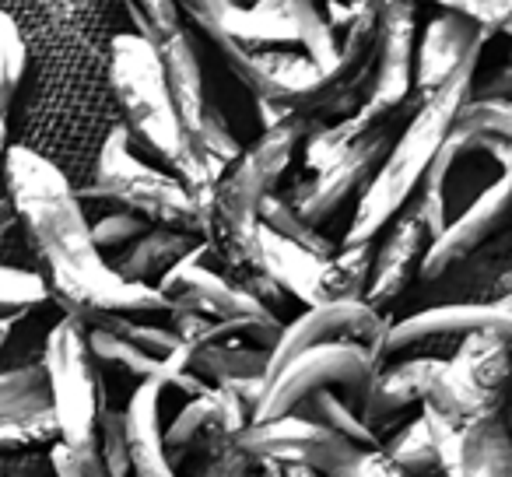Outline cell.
Segmentation results:
<instances>
[{"label":"cell","instance_id":"6da1fadb","mask_svg":"<svg viewBox=\"0 0 512 477\" xmlns=\"http://www.w3.org/2000/svg\"><path fill=\"white\" fill-rule=\"evenodd\" d=\"M0 176L8 183L18 218L53 271V299L67 309V316L81 323L95 309L120 316L172 309L158 288L130 285L102 260L78 193L50 158L32 148H8Z\"/></svg>","mask_w":512,"mask_h":477},{"label":"cell","instance_id":"7a4b0ae2","mask_svg":"<svg viewBox=\"0 0 512 477\" xmlns=\"http://www.w3.org/2000/svg\"><path fill=\"white\" fill-rule=\"evenodd\" d=\"M477 64H481V57L470 60L467 67H460L439 92L421 99V106L407 120L404 134L393 141L386 162L379 165L369 190L358 197L355 218H351L348 235H344V246H372V239L379 232H386L400 218V211L414 200V193L425 183L428 169L439 158L442 144L449 141V130H453L460 109L474 99Z\"/></svg>","mask_w":512,"mask_h":477},{"label":"cell","instance_id":"3957f363","mask_svg":"<svg viewBox=\"0 0 512 477\" xmlns=\"http://www.w3.org/2000/svg\"><path fill=\"white\" fill-rule=\"evenodd\" d=\"M309 116H288L274 130H264L253 148L221 176L214 190V232L221 235L225 253L235 264L256 267V232H260V207L271 197V186L288 169L295 148L313 137Z\"/></svg>","mask_w":512,"mask_h":477},{"label":"cell","instance_id":"277c9868","mask_svg":"<svg viewBox=\"0 0 512 477\" xmlns=\"http://www.w3.org/2000/svg\"><path fill=\"white\" fill-rule=\"evenodd\" d=\"M113 92L127 116V130L137 134L155 155L179 165L186 148V130L172 106L165 67L158 46L137 32H123L113 39Z\"/></svg>","mask_w":512,"mask_h":477},{"label":"cell","instance_id":"5b68a950","mask_svg":"<svg viewBox=\"0 0 512 477\" xmlns=\"http://www.w3.org/2000/svg\"><path fill=\"white\" fill-rule=\"evenodd\" d=\"M372 246H344L337 257H316L302 246L288 243L271 228L256 232V271L278 281L281 292H292L309 309L337 306V302H365L372 281Z\"/></svg>","mask_w":512,"mask_h":477},{"label":"cell","instance_id":"8992f818","mask_svg":"<svg viewBox=\"0 0 512 477\" xmlns=\"http://www.w3.org/2000/svg\"><path fill=\"white\" fill-rule=\"evenodd\" d=\"M46 383L53 397V418L60 425V439L71 446L99 442V414L106 407L102 397L95 355L88 348V330L74 316H64L46 337L43 351Z\"/></svg>","mask_w":512,"mask_h":477},{"label":"cell","instance_id":"52a82bcc","mask_svg":"<svg viewBox=\"0 0 512 477\" xmlns=\"http://www.w3.org/2000/svg\"><path fill=\"white\" fill-rule=\"evenodd\" d=\"M207 253H211V246L197 243V250L186 253L155 285L172 302L169 313H190V316H204L211 323H228V327H239V334L253 337L256 348L274 351L281 330H285L278 323V316H274V309H267L246 288L228 285L211 267H204Z\"/></svg>","mask_w":512,"mask_h":477},{"label":"cell","instance_id":"ba28073f","mask_svg":"<svg viewBox=\"0 0 512 477\" xmlns=\"http://www.w3.org/2000/svg\"><path fill=\"white\" fill-rule=\"evenodd\" d=\"M512 383V344L488 334L463 337L456 355L442 365L425 407L439 411L453 425L502 418L505 393Z\"/></svg>","mask_w":512,"mask_h":477},{"label":"cell","instance_id":"9c48e42d","mask_svg":"<svg viewBox=\"0 0 512 477\" xmlns=\"http://www.w3.org/2000/svg\"><path fill=\"white\" fill-rule=\"evenodd\" d=\"M85 197H109L123 204V211L158 221V228L183 232L186 225H197L186 186L176 176H165L162 169H151L141 158H134L127 127H116L106 137L99 169H95V186Z\"/></svg>","mask_w":512,"mask_h":477},{"label":"cell","instance_id":"30bf717a","mask_svg":"<svg viewBox=\"0 0 512 477\" xmlns=\"http://www.w3.org/2000/svg\"><path fill=\"white\" fill-rule=\"evenodd\" d=\"M379 358L362 344H323L306 355L292 358L278 376H271L267 393L260 407L253 411V421H278L288 414H299L313 393L327 390L330 383L348 390V404L362 411L365 397H369L372 383H376Z\"/></svg>","mask_w":512,"mask_h":477},{"label":"cell","instance_id":"8fae6325","mask_svg":"<svg viewBox=\"0 0 512 477\" xmlns=\"http://www.w3.org/2000/svg\"><path fill=\"white\" fill-rule=\"evenodd\" d=\"M232 442L253 463L309 467L320 477H348L351 463L362 453V446L316 425L306 414H288L278 421H249L239 435H232Z\"/></svg>","mask_w":512,"mask_h":477},{"label":"cell","instance_id":"7c38bea8","mask_svg":"<svg viewBox=\"0 0 512 477\" xmlns=\"http://www.w3.org/2000/svg\"><path fill=\"white\" fill-rule=\"evenodd\" d=\"M232 74L264 102H278L295 116H313V102L323 92V71L306 57L292 50H249L225 36H214Z\"/></svg>","mask_w":512,"mask_h":477},{"label":"cell","instance_id":"4fadbf2b","mask_svg":"<svg viewBox=\"0 0 512 477\" xmlns=\"http://www.w3.org/2000/svg\"><path fill=\"white\" fill-rule=\"evenodd\" d=\"M390 323L372 309L369 302H337V306L306 309L299 320H292L281 330L278 344L271 351V369H267V383L278 376L292 358L306 355L323 344H362L372 355H383V337Z\"/></svg>","mask_w":512,"mask_h":477},{"label":"cell","instance_id":"5bb4252c","mask_svg":"<svg viewBox=\"0 0 512 477\" xmlns=\"http://www.w3.org/2000/svg\"><path fill=\"white\" fill-rule=\"evenodd\" d=\"M421 414L439 446L442 477H512V432L502 418L453 425L432 407Z\"/></svg>","mask_w":512,"mask_h":477},{"label":"cell","instance_id":"9a60e30c","mask_svg":"<svg viewBox=\"0 0 512 477\" xmlns=\"http://www.w3.org/2000/svg\"><path fill=\"white\" fill-rule=\"evenodd\" d=\"M418 11L407 0L376 4V74L365 106L379 116H390L414 95V29Z\"/></svg>","mask_w":512,"mask_h":477},{"label":"cell","instance_id":"2e32d148","mask_svg":"<svg viewBox=\"0 0 512 477\" xmlns=\"http://www.w3.org/2000/svg\"><path fill=\"white\" fill-rule=\"evenodd\" d=\"M488 334L512 344V309L505 302H442L428 306L421 313L407 316L400 323H390L383 337V355H397L404 348H414L421 341L435 337H474Z\"/></svg>","mask_w":512,"mask_h":477},{"label":"cell","instance_id":"e0dca14e","mask_svg":"<svg viewBox=\"0 0 512 477\" xmlns=\"http://www.w3.org/2000/svg\"><path fill=\"white\" fill-rule=\"evenodd\" d=\"M390 148H393L390 130L386 127L372 130L362 144H355V148L334 165V169H327L323 176H316L306 190H299V197H295V204H292L295 211H299V218L309 221L313 228L320 225V221L334 218L351 193L369 190V183L376 179L379 165L386 162Z\"/></svg>","mask_w":512,"mask_h":477},{"label":"cell","instance_id":"ac0fdd59","mask_svg":"<svg viewBox=\"0 0 512 477\" xmlns=\"http://www.w3.org/2000/svg\"><path fill=\"white\" fill-rule=\"evenodd\" d=\"M484 32L474 22H467L463 15L449 11L446 4L439 8V15L428 22L425 36L418 43V67H414V99L439 92L460 67H467L470 60L481 57L484 50Z\"/></svg>","mask_w":512,"mask_h":477},{"label":"cell","instance_id":"d6986e66","mask_svg":"<svg viewBox=\"0 0 512 477\" xmlns=\"http://www.w3.org/2000/svg\"><path fill=\"white\" fill-rule=\"evenodd\" d=\"M432 246V235L428 228L414 218V211H404L390 228H386V239L379 243L376 260H372V281L365 302L372 309L393 302L407 285H411L414 274H421L425 264V253Z\"/></svg>","mask_w":512,"mask_h":477},{"label":"cell","instance_id":"ffe728a7","mask_svg":"<svg viewBox=\"0 0 512 477\" xmlns=\"http://www.w3.org/2000/svg\"><path fill=\"white\" fill-rule=\"evenodd\" d=\"M162 390L158 379L151 383H137L130 393L127 411H123V425H127V446H130V470L134 477H176L169 460V446L162 435Z\"/></svg>","mask_w":512,"mask_h":477},{"label":"cell","instance_id":"44dd1931","mask_svg":"<svg viewBox=\"0 0 512 477\" xmlns=\"http://www.w3.org/2000/svg\"><path fill=\"white\" fill-rule=\"evenodd\" d=\"M442 365H446V358H407V362L379 372L362 411H358L362 421L376 432L379 421H390L393 414H400L411 404H425L432 397Z\"/></svg>","mask_w":512,"mask_h":477},{"label":"cell","instance_id":"7402d4cb","mask_svg":"<svg viewBox=\"0 0 512 477\" xmlns=\"http://www.w3.org/2000/svg\"><path fill=\"white\" fill-rule=\"evenodd\" d=\"M249 421H253V411H249L232 390L211 386L204 397L186 400V407L176 414V421H172L169 432H165V446L183 449V446H190L200 432H207V428H211V432H221L225 439H232V435H239Z\"/></svg>","mask_w":512,"mask_h":477},{"label":"cell","instance_id":"603a6c76","mask_svg":"<svg viewBox=\"0 0 512 477\" xmlns=\"http://www.w3.org/2000/svg\"><path fill=\"white\" fill-rule=\"evenodd\" d=\"M158 57L165 67V85H169L172 106L179 113L186 137L197 134L200 120H204L207 106H204V74H200V60L193 53V36L190 32H176L172 39H165L158 46Z\"/></svg>","mask_w":512,"mask_h":477},{"label":"cell","instance_id":"cb8c5ba5","mask_svg":"<svg viewBox=\"0 0 512 477\" xmlns=\"http://www.w3.org/2000/svg\"><path fill=\"white\" fill-rule=\"evenodd\" d=\"M193 250H197V246H193V239L186 232H176V228H151L137 243H130V250L116 260L113 271L120 274L123 281H130V285L155 288L151 281L155 278L162 281L165 274Z\"/></svg>","mask_w":512,"mask_h":477},{"label":"cell","instance_id":"d4e9b609","mask_svg":"<svg viewBox=\"0 0 512 477\" xmlns=\"http://www.w3.org/2000/svg\"><path fill=\"white\" fill-rule=\"evenodd\" d=\"M271 369V351L264 348H242V344H207V348L190 351L186 372L200 379H214L218 386L235 383H267Z\"/></svg>","mask_w":512,"mask_h":477},{"label":"cell","instance_id":"484cf974","mask_svg":"<svg viewBox=\"0 0 512 477\" xmlns=\"http://www.w3.org/2000/svg\"><path fill=\"white\" fill-rule=\"evenodd\" d=\"M383 120L386 116H379V113H372L369 106H362L358 113L341 116V120L330 123V127H316L313 137L306 141V165L316 172V176H323V172L334 169L355 144H362L372 130L383 127Z\"/></svg>","mask_w":512,"mask_h":477},{"label":"cell","instance_id":"4316f807","mask_svg":"<svg viewBox=\"0 0 512 477\" xmlns=\"http://www.w3.org/2000/svg\"><path fill=\"white\" fill-rule=\"evenodd\" d=\"M288 15H292L295 25V43L320 67L323 78H330L337 71V64H341V39L334 36L327 15L316 8L313 0H288Z\"/></svg>","mask_w":512,"mask_h":477},{"label":"cell","instance_id":"83f0119b","mask_svg":"<svg viewBox=\"0 0 512 477\" xmlns=\"http://www.w3.org/2000/svg\"><path fill=\"white\" fill-rule=\"evenodd\" d=\"M81 323L92 330H106V334L134 344V348H141L144 355L158 358V362H169V358H176L179 351L186 348L183 337H179L172 327H141V323L127 320V316H120V313H102V309H95V313H88Z\"/></svg>","mask_w":512,"mask_h":477},{"label":"cell","instance_id":"f1b7e54d","mask_svg":"<svg viewBox=\"0 0 512 477\" xmlns=\"http://www.w3.org/2000/svg\"><path fill=\"white\" fill-rule=\"evenodd\" d=\"M43 411H53L43 362L0 372V418H8V414H43Z\"/></svg>","mask_w":512,"mask_h":477},{"label":"cell","instance_id":"f546056e","mask_svg":"<svg viewBox=\"0 0 512 477\" xmlns=\"http://www.w3.org/2000/svg\"><path fill=\"white\" fill-rule=\"evenodd\" d=\"M302 414H306L309 421H316V425L330 428V432L344 435V439H351L355 446L362 449H383V439H379L376 432H372L369 425L362 421V414L355 411V407L348 404V400L334 397L330 390H320L313 393V397L302 404Z\"/></svg>","mask_w":512,"mask_h":477},{"label":"cell","instance_id":"4dcf8cb0","mask_svg":"<svg viewBox=\"0 0 512 477\" xmlns=\"http://www.w3.org/2000/svg\"><path fill=\"white\" fill-rule=\"evenodd\" d=\"M386 456H390L397 467H404L414 477H432L442 474V460H439V446H435V435L428 428L425 414L414 418L407 428H400L390 442H386Z\"/></svg>","mask_w":512,"mask_h":477},{"label":"cell","instance_id":"1f68e13d","mask_svg":"<svg viewBox=\"0 0 512 477\" xmlns=\"http://www.w3.org/2000/svg\"><path fill=\"white\" fill-rule=\"evenodd\" d=\"M88 348H92L95 358H102V362H109V365H120V369H127L130 376H137L141 383H151V379H158L162 386H169V379L176 376V372H172L165 362L144 355L141 348H134V344H127V341H120V337L106 334V330H88Z\"/></svg>","mask_w":512,"mask_h":477},{"label":"cell","instance_id":"d6a6232c","mask_svg":"<svg viewBox=\"0 0 512 477\" xmlns=\"http://www.w3.org/2000/svg\"><path fill=\"white\" fill-rule=\"evenodd\" d=\"M449 137L456 141H474V137H498L512 144V102L505 99H470L460 109Z\"/></svg>","mask_w":512,"mask_h":477},{"label":"cell","instance_id":"836d02e7","mask_svg":"<svg viewBox=\"0 0 512 477\" xmlns=\"http://www.w3.org/2000/svg\"><path fill=\"white\" fill-rule=\"evenodd\" d=\"M260 225L271 228L274 235H281V239H288V243H295V246H302V250L316 253V257H337L334 243H330V239H323V235L316 232L309 221L299 218V211H295L288 200L274 197V193L264 200V207H260Z\"/></svg>","mask_w":512,"mask_h":477},{"label":"cell","instance_id":"e575fe53","mask_svg":"<svg viewBox=\"0 0 512 477\" xmlns=\"http://www.w3.org/2000/svg\"><path fill=\"white\" fill-rule=\"evenodd\" d=\"M50 295H53V288L46 285L39 274L0 264V320H4V316L25 313V309L43 306Z\"/></svg>","mask_w":512,"mask_h":477},{"label":"cell","instance_id":"d590c367","mask_svg":"<svg viewBox=\"0 0 512 477\" xmlns=\"http://www.w3.org/2000/svg\"><path fill=\"white\" fill-rule=\"evenodd\" d=\"M29 53H25V39L18 32V25L0 11V116H8L15 88L25 74Z\"/></svg>","mask_w":512,"mask_h":477},{"label":"cell","instance_id":"8d00e7d4","mask_svg":"<svg viewBox=\"0 0 512 477\" xmlns=\"http://www.w3.org/2000/svg\"><path fill=\"white\" fill-rule=\"evenodd\" d=\"M130 18L137 25V36L148 43L162 46L165 39H172L176 32H183V8L172 0H144V4H127Z\"/></svg>","mask_w":512,"mask_h":477},{"label":"cell","instance_id":"74e56055","mask_svg":"<svg viewBox=\"0 0 512 477\" xmlns=\"http://www.w3.org/2000/svg\"><path fill=\"white\" fill-rule=\"evenodd\" d=\"M50 439H60V425L53 418V411L8 414V418H0V453L36 446V442H50Z\"/></svg>","mask_w":512,"mask_h":477},{"label":"cell","instance_id":"f35d334b","mask_svg":"<svg viewBox=\"0 0 512 477\" xmlns=\"http://www.w3.org/2000/svg\"><path fill=\"white\" fill-rule=\"evenodd\" d=\"M99 456L106 463L109 477H130V446H127V425H123V414L102 407L99 414Z\"/></svg>","mask_w":512,"mask_h":477},{"label":"cell","instance_id":"ab89813d","mask_svg":"<svg viewBox=\"0 0 512 477\" xmlns=\"http://www.w3.org/2000/svg\"><path fill=\"white\" fill-rule=\"evenodd\" d=\"M53 477H109L99 446H71V442H53L50 449Z\"/></svg>","mask_w":512,"mask_h":477},{"label":"cell","instance_id":"60d3db41","mask_svg":"<svg viewBox=\"0 0 512 477\" xmlns=\"http://www.w3.org/2000/svg\"><path fill=\"white\" fill-rule=\"evenodd\" d=\"M144 232H151L148 221L141 214H130V211H113V214H102L99 221L92 225V239L95 246H123V243H137Z\"/></svg>","mask_w":512,"mask_h":477},{"label":"cell","instance_id":"b9f144b4","mask_svg":"<svg viewBox=\"0 0 512 477\" xmlns=\"http://www.w3.org/2000/svg\"><path fill=\"white\" fill-rule=\"evenodd\" d=\"M449 11L463 15L467 22H474L477 29L484 32V39L498 36L502 25L512 18V0H491V4H481V0H460V4H446Z\"/></svg>","mask_w":512,"mask_h":477},{"label":"cell","instance_id":"7bdbcfd3","mask_svg":"<svg viewBox=\"0 0 512 477\" xmlns=\"http://www.w3.org/2000/svg\"><path fill=\"white\" fill-rule=\"evenodd\" d=\"M249 467H253V460H249V456L242 453L232 439H228L225 446H221L218 453L200 467L197 477H249Z\"/></svg>","mask_w":512,"mask_h":477},{"label":"cell","instance_id":"ee69618b","mask_svg":"<svg viewBox=\"0 0 512 477\" xmlns=\"http://www.w3.org/2000/svg\"><path fill=\"white\" fill-rule=\"evenodd\" d=\"M348 477H414V474L397 467V463L386 456V449H362L358 460L351 463Z\"/></svg>","mask_w":512,"mask_h":477},{"label":"cell","instance_id":"f6af8a7d","mask_svg":"<svg viewBox=\"0 0 512 477\" xmlns=\"http://www.w3.org/2000/svg\"><path fill=\"white\" fill-rule=\"evenodd\" d=\"M474 99H505V102H512V53L502 60V67L491 74L488 85H484L481 92H474Z\"/></svg>","mask_w":512,"mask_h":477},{"label":"cell","instance_id":"bcb514c9","mask_svg":"<svg viewBox=\"0 0 512 477\" xmlns=\"http://www.w3.org/2000/svg\"><path fill=\"white\" fill-rule=\"evenodd\" d=\"M365 11V4H327V22H330V29H344L348 32L351 25L358 22V15Z\"/></svg>","mask_w":512,"mask_h":477},{"label":"cell","instance_id":"7dc6e473","mask_svg":"<svg viewBox=\"0 0 512 477\" xmlns=\"http://www.w3.org/2000/svg\"><path fill=\"white\" fill-rule=\"evenodd\" d=\"M15 218H18V211H15V204L11 200H0V239L11 232V225H15Z\"/></svg>","mask_w":512,"mask_h":477},{"label":"cell","instance_id":"c3c4849f","mask_svg":"<svg viewBox=\"0 0 512 477\" xmlns=\"http://www.w3.org/2000/svg\"><path fill=\"white\" fill-rule=\"evenodd\" d=\"M15 320H18V316H4V320H0V351H4V344H8V337H11V330H15Z\"/></svg>","mask_w":512,"mask_h":477},{"label":"cell","instance_id":"681fc988","mask_svg":"<svg viewBox=\"0 0 512 477\" xmlns=\"http://www.w3.org/2000/svg\"><path fill=\"white\" fill-rule=\"evenodd\" d=\"M285 477H320V474L309 467H285Z\"/></svg>","mask_w":512,"mask_h":477},{"label":"cell","instance_id":"f907efd6","mask_svg":"<svg viewBox=\"0 0 512 477\" xmlns=\"http://www.w3.org/2000/svg\"><path fill=\"white\" fill-rule=\"evenodd\" d=\"M498 36H509V39H512V18H509V22L502 25V32H498Z\"/></svg>","mask_w":512,"mask_h":477},{"label":"cell","instance_id":"816d5d0a","mask_svg":"<svg viewBox=\"0 0 512 477\" xmlns=\"http://www.w3.org/2000/svg\"><path fill=\"white\" fill-rule=\"evenodd\" d=\"M505 425H509V432H512V414H509V421H505Z\"/></svg>","mask_w":512,"mask_h":477},{"label":"cell","instance_id":"f5cc1de1","mask_svg":"<svg viewBox=\"0 0 512 477\" xmlns=\"http://www.w3.org/2000/svg\"><path fill=\"white\" fill-rule=\"evenodd\" d=\"M502 302H505V306H509V309H512V299H502Z\"/></svg>","mask_w":512,"mask_h":477}]
</instances>
